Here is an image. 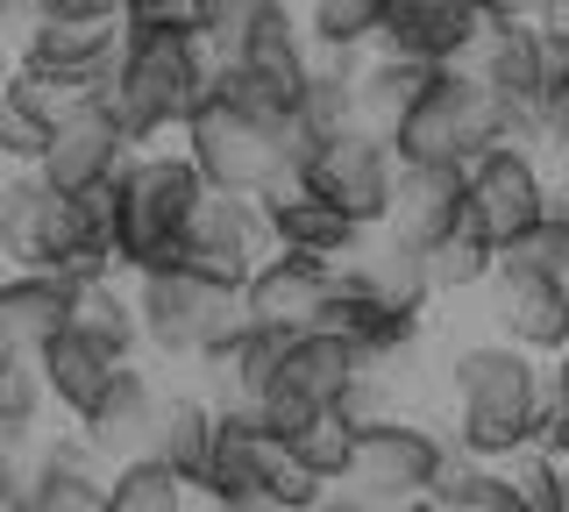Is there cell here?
Wrapping results in <instances>:
<instances>
[{
  "label": "cell",
  "mask_w": 569,
  "mask_h": 512,
  "mask_svg": "<svg viewBox=\"0 0 569 512\" xmlns=\"http://www.w3.org/2000/svg\"><path fill=\"white\" fill-rule=\"evenodd\" d=\"M370 357L349 342V334H335V328H292L278 342V370H271V392H292V399H307V405H335L342 399V384L363 370Z\"/></svg>",
  "instance_id": "cell-19"
},
{
  "label": "cell",
  "mask_w": 569,
  "mask_h": 512,
  "mask_svg": "<svg viewBox=\"0 0 569 512\" xmlns=\"http://www.w3.org/2000/svg\"><path fill=\"white\" fill-rule=\"evenodd\" d=\"M257 214H263V242H271V250H299V257H320V263H335L363 235L342 207L320 200V192L299 185V179H278L271 192H257Z\"/></svg>",
  "instance_id": "cell-18"
},
{
  "label": "cell",
  "mask_w": 569,
  "mask_h": 512,
  "mask_svg": "<svg viewBox=\"0 0 569 512\" xmlns=\"http://www.w3.org/2000/svg\"><path fill=\"white\" fill-rule=\"evenodd\" d=\"M420 271H427V292H477L491 278V242L456 214L441 235L420 242Z\"/></svg>",
  "instance_id": "cell-29"
},
{
  "label": "cell",
  "mask_w": 569,
  "mask_h": 512,
  "mask_svg": "<svg viewBox=\"0 0 569 512\" xmlns=\"http://www.w3.org/2000/svg\"><path fill=\"white\" fill-rule=\"evenodd\" d=\"M178 135H186V164L200 171L207 192H271L278 179H292L278 157V129L271 114H249L236 100L221 93H200V108L178 121Z\"/></svg>",
  "instance_id": "cell-8"
},
{
  "label": "cell",
  "mask_w": 569,
  "mask_h": 512,
  "mask_svg": "<svg viewBox=\"0 0 569 512\" xmlns=\"http://www.w3.org/2000/svg\"><path fill=\"white\" fill-rule=\"evenodd\" d=\"M129 129L114 121V108L93 93L86 108H71L58 129L43 135V150H36V179L43 185H58V192H86V185H107L121 171V157H129Z\"/></svg>",
  "instance_id": "cell-14"
},
{
  "label": "cell",
  "mask_w": 569,
  "mask_h": 512,
  "mask_svg": "<svg viewBox=\"0 0 569 512\" xmlns=\"http://www.w3.org/2000/svg\"><path fill=\"white\" fill-rule=\"evenodd\" d=\"M449 455L456 449L441 434H427L420 420H399V413L363 420L349 434V463L328 484V499H342L356 512H413V505H427V491H435Z\"/></svg>",
  "instance_id": "cell-5"
},
{
  "label": "cell",
  "mask_w": 569,
  "mask_h": 512,
  "mask_svg": "<svg viewBox=\"0 0 569 512\" xmlns=\"http://www.w3.org/2000/svg\"><path fill=\"white\" fill-rule=\"evenodd\" d=\"M136 278V328L157 357H192L200 363L228 328L242 321V285H213V278L186 271V263H150V271H129Z\"/></svg>",
  "instance_id": "cell-6"
},
{
  "label": "cell",
  "mask_w": 569,
  "mask_h": 512,
  "mask_svg": "<svg viewBox=\"0 0 569 512\" xmlns=\"http://www.w3.org/2000/svg\"><path fill=\"white\" fill-rule=\"evenodd\" d=\"M498 271H541V278H569V214H562V200L548 207V214H533L520 235H506L491 250Z\"/></svg>",
  "instance_id": "cell-34"
},
{
  "label": "cell",
  "mask_w": 569,
  "mask_h": 512,
  "mask_svg": "<svg viewBox=\"0 0 569 512\" xmlns=\"http://www.w3.org/2000/svg\"><path fill=\"white\" fill-rule=\"evenodd\" d=\"M470 72L485 79L491 100H541L556 79H569V29H541L527 14L520 22H485Z\"/></svg>",
  "instance_id": "cell-13"
},
{
  "label": "cell",
  "mask_w": 569,
  "mask_h": 512,
  "mask_svg": "<svg viewBox=\"0 0 569 512\" xmlns=\"http://www.w3.org/2000/svg\"><path fill=\"white\" fill-rule=\"evenodd\" d=\"M477 37H485V14L470 0H378L370 50H391L413 64H470Z\"/></svg>",
  "instance_id": "cell-15"
},
{
  "label": "cell",
  "mask_w": 569,
  "mask_h": 512,
  "mask_svg": "<svg viewBox=\"0 0 569 512\" xmlns=\"http://www.w3.org/2000/svg\"><path fill=\"white\" fill-rule=\"evenodd\" d=\"M200 171L186 164V150L136 143L121 157V171L107 179V257L114 271H150V263L178 257V228H186L192 200H200Z\"/></svg>",
  "instance_id": "cell-2"
},
{
  "label": "cell",
  "mask_w": 569,
  "mask_h": 512,
  "mask_svg": "<svg viewBox=\"0 0 569 512\" xmlns=\"http://www.w3.org/2000/svg\"><path fill=\"white\" fill-rule=\"evenodd\" d=\"M307 50L320 58H363L378 37V0H307Z\"/></svg>",
  "instance_id": "cell-32"
},
{
  "label": "cell",
  "mask_w": 569,
  "mask_h": 512,
  "mask_svg": "<svg viewBox=\"0 0 569 512\" xmlns=\"http://www.w3.org/2000/svg\"><path fill=\"white\" fill-rule=\"evenodd\" d=\"M207 441H213V405L207 399H192V392H157V413H150V434H142V449L150 455H164V463L186 476H200L207 463Z\"/></svg>",
  "instance_id": "cell-27"
},
{
  "label": "cell",
  "mask_w": 569,
  "mask_h": 512,
  "mask_svg": "<svg viewBox=\"0 0 569 512\" xmlns=\"http://www.w3.org/2000/svg\"><path fill=\"white\" fill-rule=\"evenodd\" d=\"M491 143V93L470 64H435L420 79L413 108L391 129V157L399 164H435V171H462V157Z\"/></svg>",
  "instance_id": "cell-7"
},
{
  "label": "cell",
  "mask_w": 569,
  "mask_h": 512,
  "mask_svg": "<svg viewBox=\"0 0 569 512\" xmlns=\"http://www.w3.org/2000/svg\"><path fill=\"white\" fill-rule=\"evenodd\" d=\"M349 434H356V428L335 413V405H313V413L292 420L278 441H284V455H292V463L307 470L313 484H335V476H342V463H349Z\"/></svg>",
  "instance_id": "cell-31"
},
{
  "label": "cell",
  "mask_w": 569,
  "mask_h": 512,
  "mask_svg": "<svg viewBox=\"0 0 569 512\" xmlns=\"http://www.w3.org/2000/svg\"><path fill=\"white\" fill-rule=\"evenodd\" d=\"M456 221V171H435V164H399L391 171V200H385V235L399 242H420L441 235V228Z\"/></svg>",
  "instance_id": "cell-24"
},
{
  "label": "cell",
  "mask_w": 569,
  "mask_h": 512,
  "mask_svg": "<svg viewBox=\"0 0 569 512\" xmlns=\"http://www.w3.org/2000/svg\"><path fill=\"white\" fill-rule=\"evenodd\" d=\"M64 307H71V285L58 271H8L0 278V342L36 357L64 328Z\"/></svg>",
  "instance_id": "cell-23"
},
{
  "label": "cell",
  "mask_w": 569,
  "mask_h": 512,
  "mask_svg": "<svg viewBox=\"0 0 569 512\" xmlns=\"http://www.w3.org/2000/svg\"><path fill=\"white\" fill-rule=\"evenodd\" d=\"M506 470V491H512V512H569V484H562V455L520 441L512 455H498Z\"/></svg>",
  "instance_id": "cell-35"
},
{
  "label": "cell",
  "mask_w": 569,
  "mask_h": 512,
  "mask_svg": "<svg viewBox=\"0 0 569 512\" xmlns=\"http://www.w3.org/2000/svg\"><path fill=\"white\" fill-rule=\"evenodd\" d=\"M8 64H14V58H8V43H0V93H8Z\"/></svg>",
  "instance_id": "cell-38"
},
{
  "label": "cell",
  "mask_w": 569,
  "mask_h": 512,
  "mask_svg": "<svg viewBox=\"0 0 569 512\" xmlns=\"http://www.w3.org/2000/svg\"><path fill=\"white\" fill-rule=\"evenodd\" d=\"M36 150H43V129L0 100V164H36Z\"/></svg>",
  "instance_id": "cell-37"
},
{
  "label": "cell",
  "mask_w": 569,
  "mask_h": 512,
  "mask_svg": "<svg viewBox=\"0 0 569 512\" xmlns=\"http://www.w3.org/2000/svg\"><path fill=\"white\" fill-rule=\"evenodd\" d=\"M335 285V263L299 257V250H263L242 278V313L263 328H313L320 321V299Z\"/></svg>",
  "instance_id": "cell-17"
},
{
  "label": "cell",
  "mask_w": 569,
  "mask_h": 512,
  "mask_svg": "<svg viewBox=\"0 0 569 512\" xmlns=\"http://www.w3.org/2000/svg\"><path fill=\"white\" fill-rule=\"evenodd\" d=\"M263 250H271V242H263V214H257L249 192H200L186 228H178V263L213 278V285H242L249 263Z\"/></svg>",
  "instance_id": "cell-12"
},
{
  "label": "cell",
  "mask_w": 569,
  "mask_h": 512,
  "mask_svg": "<svg viewBox=\"0 0 569 512\" xmlns=\"http://www.w3.org/2000/svg\"><path fill=\"white\" fill-rule=\"evenodd\" d=\"M548 207H556V185H548V171H541V150L485 143V150L462 157V171H456V214L470 221L491 250L506 235H520L533 214H548Z\"/></svg>",
  "instance_id": "cell-9"
},
{
  "label": "cell",
  "mask_w": 569,
  "mask_h": 512,
  "mask_svg": "<svg viewBox=\"0 0 569 512\" xmlns=\"http://www.w3.org/2000/svg\"><path fill=\"white\" fill-rule=\"evenodd\" d=\"M64 328L86 334L100 357L129 363L142 328H136V299L121 292V271H93V278H71V307H64Z\"/></svg>",
  "instance_id": "cell-22"
},
{
  "label": "cell",
  "mask_w": 569,
  "mask_h": 512,
  "mask_svg": "<svg viewBox=\"0 0 569 512\" xmlns=\"http://www.w3.org/2000/svg\"><path fill=\"white\" fill-rule=\"evenodd\" d=\"M186 491L192 484L164 463V455H150V449L114 455V470H107V512H178Z\"/></svg>",
  "instance_id": "cell-28"
},
{
  "label": "cell",
  "mask_w": 569,
  "mask_h": 512,
  "mask_svg": "<svg viewBox=\"0 0 569 512\" xmlns=\"http://www.w3.org/2000/svg\"><path fill=\"white\" fill-rule=\"evenodd\" d=\"M0 257L14 271H58L64 285L71 278H93V271H114L107 235L86 221V207L71 192L43 185L29 164L14 185H0Z\"/></svg>",
  "instance_id": "cell-4"
},
{
  "label": "cell",
  "mask_w": 569,
  "mask_h": 512,
  "mask_svg": "<svg viewBox=\"0 0 569 512\" xmlns=\"http://www.w3.org/2000/svg\"><path fill=\"white\" fill-rule=\"evenodd\" d=\"M207 72L213 58L186 22H121L100 100L129 129V143H157V135H178V121L200 108Z\"/></svg>",
  "instance_id": "cell-1"
},
{
  "label": "cell",
  "mask_w": 569,
  "mask_h": 512,
  "mask_svg": "<svg viewBox=\"0 0 569 512\" xmlns=\"http://www.w3.org/2000/svg\"><path fill=\"white\" fill-rule=\"evenodd\" d=\"M114 43H121V14H36L22 37V58L79 72V79H107Z\"/></svg>",
  "instance_id": "cell-21"
},
{
  "label": "cell",
  "mask_w": 569,
  "mask_h": 512,
  "mask_svg": "<svg viewBox=\"0 0 569 512\" xmlns=\"http://www.w3.org/2000/svg\"><path fill=\"white\" fill-rule=\"evenodd\" d=\"M292 463L284 441L263 428V413L249 399L213 405V441H207V463H200V499L228 505V512H271V476Z\"/></svg>",
  "instance_id": "cell-10"
},
{
  "label": "cell",
  "mask_w": 569,
  "mask_h": 512,
  "mask_svg": "<svg viewBox=\"0 0 569 512\" xmlns=\"http://www.w3.org/2000/svg\"><path fill=\"white\" fill-rule=\"evenodd\" d=\"M391 171H399V157H391L378 135L335 129V135H320V143H313V157L292 171V179L313 185L320 200H335L356 228H378L385 221V200H391Z\"/></svg>",
  "instance_id": "cell-11"
},
{
  "label": "cell",
  "mask_w": 569,
  "mask_h": 512,
  "mask_svg": "<svg viewBox=\"0 0 569 512\" xmlns=\"http://www.w3.org/2000/svg\"><path fill=\"white\" fill-rule=\"evenodd\" d=\"M29 512H107V470L100 455L79 441H58V449H36V499Z\"/></svg>",
  "instance_id": "cell-25"
},
{
  "label": "cell",
  "mask_w": 569,
  "mask_h": 512,
  "mask_svg": "<svg viewBox=\"0 0 569 512\" xmlns=\"http://www.w3.org/2000/svg\"><path fill=\"white\" fill-rule=\"evenodd\" d=\"M491 321L512 349L527 357H562L569 349V278H541V271H498L491 263Z\"/></svg>",
  "instance_id": "cell-16"
},
{
  "label": "cell",
  "mask_w": 569,
  "mask_h": 512,
  "mask_svg": "<svg viewBox=\"0 0 569 512\" xmlns=\"http://www.w3.org/2000/svg\"><path fill=\"white\" fill-rule=\"evenodd\" d=\"M278 14H284V0H186V29L207 43V58H236Z\"/></svg>",
  "instance_id": "cell-30"
},
{
  "label": "cell",
  "mask_w": 569,
  "mask_h": 512,
  "mask_svg": "<svg viewBox=\"0 0 569 512\" xmlns=\"http://www.w3.org/2000/svg\"><path fill=\"white\" fill-rule=\"evenodd\" d=\"M107 370H114V357H100L86 334H71V328H58L43 349H36V378H43V399H58L71 420L86 413V399L107 384Z\"/></svg>",
  "instance_id": "cell-26"
},
{
  "label": "cell",
  "mask_w": 569,
  "mask_h": 512,
  "mask_svg": "<svg viewBox=\"0 0 569 512\" xmlns=\"http://www.w3.org/2000/svg\"><path fill=\"white\" fill-rule=\"evenodd\" d=\"M427 505L441 512H512V491H506V470L485 463V455H449L427 491Z\"/></svg>",
  "instance_id": "cell-33"
},
{
  "label": "cell",
  "mask_w": 569,
  "mask_h": 512,
  "mask_svg": "<svg viewBox=\"0 0 569 512\" xmlns=\"http://www.w3.org/2000/svg\"><path fill=\"white\" fill-rule=\"evenodd\" d=\"M449 392H456V449L498 463L533 434V405L548 392V370L541 357H527L498 334V342H470L449 357Z\"/></svg>",
  "instance_id": "cell-3"
},
{
  "label": "cell",
  "mask_w": 569,
  "mask_h": 512,
  "mask_svg": "<svg viewBox=\"0 0 569 512\" xmlns=\"http://www.w3.org/2000/svg\"><path fill=\"white\" fill-rule=\"evenodd\" d=\"M36 413H43V378H36V357L8 349L0 357V441H29Z\"/></svg>",
  "instance_id": "cell-36"
},
{
  "label": "cell",
  "mask_w": 569,
  "mask_h": 512,
  "mask_svg": "<svg viewBox=\"0 0 569 512\" xmlns=\"http://www.w3.org/2000/svg\"><path fill=\"white\" fill-rule=\"evenodd\" d=\"M150 413H157V384L129 363H114L107 370V384L93 399H86V413H79V434H86V449L100 455V463H114V455H136L142 449V434H150Z\"/></svg>",
  "instance_id": "cell-20"
}]
</instances>
